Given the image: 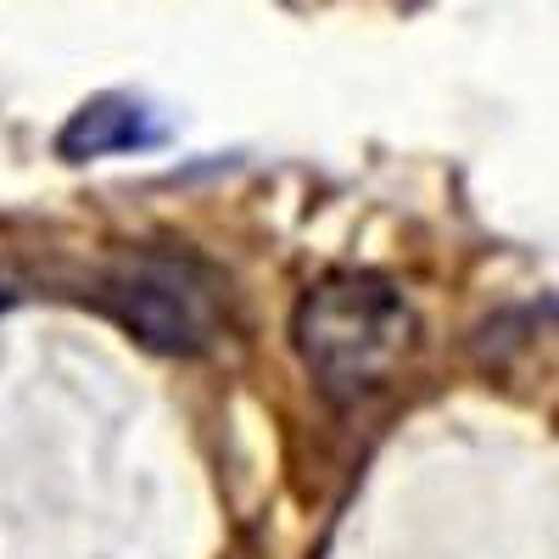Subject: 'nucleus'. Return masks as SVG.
I'll use <instances>...</instances> for the list:
<instances>
[{
    "label": "nucleus",
    "instance_id": "1",
    "mask_svg": "<svg viewBox=\"0 0 559 559\" xmlns=\"http://www.w3.org/2000/svg\"><path fill=\"white\" fill-rule=\"evenodd\" d=\"M408 331H414V319H408L403 292L369 269L324 274L292 313V336H297L308 376L336 403L376 386L403 358Z\"/></svg>",
    "mask_w": 559,
    "mask_h": 559
},
{
    "label": "nucleus",
    "instance_id": "2",
    "mask_svg": "<svg viewBox=\"0 0 559 559\" xmlns=\"http://www.w3.org/2000/svg\"><path fill=\"white\" fill-rule=\"evenodd\" d=\"M107 302L140 342L163 353H197L218 324V280L191 258L140 252L107 280Z\"/></svg>",
    "mask_w": 559,
    "mask_h": 559
},
{
    "label": "nucleus",
    "instance_id": "3",
    "mask_svg": "<svg viewBox=\"0 0 559 559\" xmlns=\"http://www.w3.org/2000/svg\"><path fill=\"white\" fill-rule=\"evenodd\" d=\"M163 140H168V123L146 102L107 90V96H90L79 112H68V123L57 129V157L96 163V157H123V152H157Z\"/></svg>",
    "mask_w": 559,
    "mask_h": 559
}]
</instances>
